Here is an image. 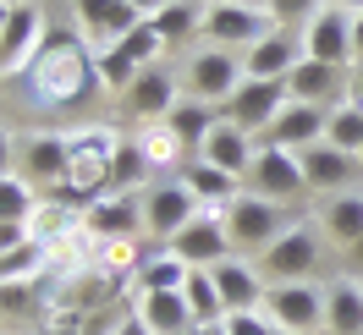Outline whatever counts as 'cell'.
Masks as SVG:
<instances>
[{
  "label": "cell",
  "instance_id": "1",
  "mask_svg": "<svg viewBox=\"0 0 363 335\" xmlns=\"http://www.w3.org/2000/svg\"><path fill=\"white\" fill-rule=\"evenodd\" d=\"M99 89H105V77H99V50H94L72 23L50 28L39 61L17 77V93H23V105L33 115H72V110H83Z\"/></svg>",
  "mask_w": 363,
  "mask_h": 335
},
{
  "label": "cell",
  "instance_id": "2",
  "mask_svg": "<svg viewBox=\"0 0 363 335\" xmlns=\"http://www.w3.org/2000/svg\"><path fill=\"white\" fill-rule=\"evenodd\" d=\"M72 137V198H77V209H89L94 198H105L111 193V171H116V149L127 143V132H116V127H105V121H94V127H77Z\"/></svg>",
  "mask_w": 363,
  "mask_h": 335
},
{
  "label": "cell",
  "instance_id": "3",
  "mask_svg": "<svg viewBox=\"0 0 363 335\" xmlns=\"http://www.w3.org/2000/svg\"><path fill=\"white\" fill-rule=\"evenodd\" d=\"M248 83V67L237 50H220V45H199L182 55V93L187 99H204V105H226L231 93Z\"/></svg>",
  "mask_w": 363,
  "mask_h": 335
},
{
  "label": "cell",
  "instance_id": "4",
  "mask_svg": "<svg viewBox=\"0 0 363 335\" xmlns=\"http://www.w3.org/2000/svg\"><path fill=\"white\" fill-rule=\"evenodd\" d=\"M319 253H325V231L314 220H292L259 253V269H264V280H314Z\"/></svg>",
  "mask_w": 363,
  "mask_h": 335
},
{
  "label": "cell",
  "instance_id": "5",
  "mask_svg": "<svg viewBox=\"0 0 363 335\" xmlns=\"http://www.w3.org/2000/svg\"><path fill=\"white\" fill-rule=\"evenodd\" d=\"M275 28V17L264 6H231V0H204V17H199V39L220 50H253L264 33Z\"/></svg>",
  "mask_w": 363,
  "mask_h": 335
},
{
  "label": "cell",
  "instance_id": "6",
  "mask_svg": "<svg viewBox=\"0 0 363 335\" xmlns=\"http://www.w3.org/2000/svg\"><path fill=\"white\" fill-rule=\"evenodd\" d=\"M286 225H292L286 203H270V198H259V193H237V198L226 203V231H231V247H237L242 259H248V253H264Z\"/></svg>",
  "mask_w": 363,
  "mask_h": 335
},
{
  "label": "cell",
  "instance_id": "7",
  "mask_svg": "<svg viewBox=\"0 0 363 335\" xmlns=\"http://www.w3.org/2000/svg\"><path fill=\"white\" fill-rule=\"evenodd\" d=\"M165 55H171V45H165L160 28L143 17L127 39H116L111 50H99V77H105V89H111V93H121L143 67H155V61H165Z\"/></svg>",
  "mask_w": 363,
  "mask_h": 335
},
{
  "label": "cell",
  "instance_id": "8",
  "mask_svg": "<svg viewBox=\"0 0 363 335\" xmlns=\"http://www.w3.org/2000/svg\"><path fill=\"white\" fill-rule=\"evenodd\" d=\"M165 247H171L187 269H215V264H226L231 253H237V247H231V231H226V209H209V203H204V209L182 225Z\"/></svg>",
  "mask_w": 363,
  "mask_h": 335
},
{
  "label": "cell",
  "instance_id": "9",
  "mask_svg": "<svg viewBox=\"0 0 363 335\" xmlns=\"http://www.w3.org/2000/svg\"><path fill=\"white\" fill-rule=\"evenodd\" d=\"M50 28L55 23L45 17L39 0H33V6H11V23H6V33H0V83H17V77L39 61Z\"/></svg>",
  "mask_w": 363,
  "mask_h": 335
},
{
  "label": "cell",
  "instance_id": "10",
  "mask_svg": "<svg viewBox=\"0 0 363 335\" xmlns=\"http://www.w3.org/2000/svg\"><path fill=\"white\" fill-rule=\"evenodd\" d=\"M248 193L270 203H303L308 198V176H303V159L297 149H270V143H259V154H253V171H248Z\"/></svg>",
  "mask_w": 363,
  "mask_h": 335
},
{
  "label": "cell",
  "instance_id": "11",
  "mask_svg": "<svg viewBox=\"0 0 363 335\" xmlns=\"http://www.w3.org/2000/svg\"><path fill=\"white\" fill-rule=\"evenodd\" d=\"M17 171H23L39 193L61 187L72 176V137L67 132H50V127H33V132L17 137Z\"/></svg>",
  "mask_w": 363,
  "mask_h": 335
},
{
  "label": "cell",
  "instance_id": "12",
  "mask_svg": "<svg viewBox=\"0 0 363 335\" xmlns=\"http://www.w3.org/2000/svg\"><path fill=\"white\" fill-rule=\"evenodd\" d=\"M138 203H143V231H149L160 247H165V242L182 231V225H187L199 209H204V203L187 193V181H182V176H160V181H149Z\"/></svg>",
  "mask_w": 363,
  "mask_h": 335
},
{
  "label": "cell",
  "instance_id": "13",
  "mask_svg": "<svg viewBox=\"0 0 363 335\" xmlns=\"http://www.w3.org/2000/svg\"><path fill=\"white\" fill-rule=\"evenodd\" d=\"M121 99V110L133 115V127H143V121H165L171 115V105L182 99V77H177V67L171 61H155V67H143L127 83V89L116 93Z\"/></svg>",
  "mask_w": 363,
  "mask_h": 335
},
{
  "label": "cell",
  "instance_id": "14",
  "mask_svg": "<svg viewBox=\"0 0 363 335\" xmlns=\"http://www.w3.org/2000/svg\"><path fill=\"white\" fill-rule=\"evenodd\" d=\"M264 313L275 319V330L314 335L325 330V286L319 280H275L264 297Z\"/></svg>",
  "mask_w": 363,
  "mask_h": 335
},
{
  "label": "cell",
  "instance_id": "15",
  "mask_svg": "<svg viewBox=\"0 0 363 335\" xmlns=\"http://www.w3.org/2000/svg\"><path fill=\"white\" fill-rule=\"evenodd\" d=\"M286 99H292V93H286V83L248 77V83H242V89H237L226 105H220V115H226L231 127H242L248 137H264V127L281 115V105H286Z\"/></svg>",
  "mask_w": 363,
  "mask_h": 335
},
{
  "label": "cell",
  "instance_id": "16",
  "mask_svg": "<svg viewBox=\"0 0 363 335\" xmlns=\"http://www.w3.org/2000/svg\"><path fill=\"white\" fill-rule=\"evenodd\" d=\"M138 23H143V11H133L127 0H72V28H77L94 50H111L116 39H127Z\"/></svg>",
  "mask_w": 363,
  "mask_h": 335
},
{
  "label": "cell",
  "instance_id": "17",
  "mask_svg": "<svg viewBox=\"0 0 363 335\" xmlns=\"http://www.w3.org/2000/svg\"><path fill=\"white\" fill-rule=\"evenodd\" d=\"M303 55L308 61H330V67H352V11L341 6H319L314 23H303Z\"/></svg>",
  "mask_w": 363,
  "mask_h": 335
},
{
  "label": "cell",
  "instance_id": "18",
  "mask_svg": "<svg viewBox=\"0 0 363 335\" xmlns=\"http://www.w3.org/2000/svg\"><path fill=\"white\" fill-rule=\"evenodd\" d=\"M303 159V176H308V193H347V187H363V159L336 149V143H314V149H297Z\"/></svg>",
  "mask_w": 363,
  "mask_h": 335
},
{
  "label": "cell",
  "instance_id": "19",
  "mask_svg": "<svg viewBox=\"0 0 363 335\" xmlns=\"http://www.w3.org/2000/svg\"><path fill=\"white\" fill-rule=\"evenodd\" d=\"M347 83H352V67H330V61H297L292 77H286V93H292L297 105H325V110H336L341 99H347Z\"/></svg>",
  "mask_w": 363,
  "mask_h": 335
},
{
  "label": "cell",
  "instance_id": "20",
  "mask_svg": "<svg viewBox=\"0 0 363 335\" xmlns=\"http://www.w3.org/2000/svg\"><path fill=\"white\" fill-rule=\"evenodd\" d=\"M325 127H330V110H325V105H297V99H286L259 143H270V149H314V143H325Z\"/></svg>",
  "mask_w": 363,
  "mask_h": 335
},
{
  "label": "cell",
  "instance_id": "21",
  "mask_svg": "<svg viewBox=\"0 0 363 335\" xmlns=\"http://www.w3.org/2000/svg\"><path fill=\"white\" fill-rule=\"evenodd\" d=\"M209 275H215V286H220V302H226V313H253V308H264V297H270L259 259L231 253L226 264H215Z\"/></svg>",
  "mask_w": 363,
  "mask_h": 335
},
{
  "label": "cell",
  "instance_id": "22",
  "mask_svg": "<svg viewBox=\"0 0 363 335\" xmlns=\"http://www.w3.org/2000/svg\"><path fill=\"white\" fill-rule=\"evenodd\" d=\"M297 61H303V39H297L292 28H270L253 50H242L248 77H264V83H286Z\"/></svg>",
  "mask_w": 363,
  "mask_h": 335
},
{
  "label": "cell",
  "instance_id": "23",
  "mask_svg": "<svg viewBox=\"0 0 363 335\" xmlns=\"http://www.w3.org/2000/svg\"><path fill=\"white\" fill-rule=\"evenodd\" d=\"M253 154H259V137H248L242 127H231L226 115H220V127L204 137V149H199V159H209V165H220L226 176H237L242 187H248V171H253Z\"/></svg>",
  "mask_w": 363,
  "mask_h": 335
},
{
  "label": "cell",
  "instance_id": "24",
  "mask_svg": "<svg viewBox=\"0 0 363 335\" xmlns=\"http://www.w3.org/2000/svg\"><path fill=\"white\" fill-rule=\"evenodd\" d=\"M314 225L325 231V242L330 247H347L363 237V187H347V193H330V198L314 209Z\"/></svg>",
  "mask_w": 363,
  "mask_h": 335
},
{
  "label": "cell",
  "instance_id": "25",
  "mask_svg": "<svg viewBox=\"0 0 363 335\" xmlns=\"http://www.w3.org/2000/svg\"><path fill=\"white\" fill-rule=\"evenodd\" d=\"M83 225L99 242L105 237H138L143 231V203H138V193H105V198H94L83 209Z\"/></svg>",
  "mask_w": 363,
  "mask_h": 335
},
{
  "label": "cell",
  "instance_id": "26",
  "mask_svg": "<svg viewBox=\"0 0 363 335\" xmlns=\"http://www.w3.org/2000/svg\"><path fill=\"white\" fill-rule=\"evenodd\" d=\"M133 313L155 335H193V330H199L182 291H133Z\"/></svg>",
  "mask_w": 363,
  "mask_h": 335
},
{
  "label": "cell",
  "instance_id": "27",
  "mask_svg": "<svg viewBox=\"0 0 363 335\" xmlns=\"http://www.w3.org/2000/svg\"><path fill=\"white\" fill-rule=\"evenodd\" d=\"M127 137L138 143V154L155 165V176H177L182 165H187V143L171 132V121H143V127H133Z\"/></svg>",
  "mask_w": 363,
  "mask_h": 335
},
{
  "label": "cell",
  "instance_id": "28",
  "mask_svg": "<svg viewBox=\"0 0 363 335\" xmlns=\"http://www.w3.org/2000/svg\"><path fill=\"white\" fill-rule=\"evenodd\" d=\"M325 335H363V280L341 275L325 286Z\"/></svg>",
  "mask_w": 363,
  "mask_h": 335
},
{
  "label": "cell",
  "instance_id": "29",
  "mask_svg": "<svg viewBox=\"0 0 363 335\" xmlns=\"http://www.w3.org/2000/svg\"><path fill=\"white\" fill-rule=\"evenodd\" d=\"M177 176L187 181V193H193L199 203H209V209H226L237 193H248L237 176H226V171H220V165H209V159H187Z\"/></svg>",
  "mask_w": 363,
  "mask_h": 335
},
{
  "label": "cell",
  "instance_id": "30",
  "mask_svg": "<svg viewBox=\"0 0 363 335\" xmlns=\"http://www.w3.org/2000/svg\"><path fill=\"white\" fill-rule=\"evenodd\" d=\"M165 121H171V132H177L182 143H187V154L199 159L204 137L215 132V127H220V105H204V99H187V93H182L177 105H171V115H165Z\"/></svg>",
  "mask_w": 363,
  "mask_h": 335
},
{
  "label": "cell",
  "instance_id": "31",
  "mask_svg": "<svg viewBox=\"0 0 363 335\" xmlns=\"http://www.w3.org/2000/svg\"><path fill=\"white\" fill-rule=\"evenodd\" d=\"M28 237L39 247H50L55 237H67L72 225H83V209L77 203H67V198H55V193H39V203H33V215H28Z\"/></svg>",
  "mask_w": 363,
  "mask_h": 335
},
{
  "label": "cell",
  "instance_id": "32",
  "mask_svg": "<svg viewBox=\"0 0 363 335\" xmlns=\"http://www.w3.org/2000/svg\"><path fill=\"white\" fill-rule=\"evenodd\" d=\"M182 280H187V264H182L171 247H155V253L138 264L133 291H182Z\"/></svg>",
  "mask_w": 363,
  "mask_h": 335
},
{
  "label": "cell",
  "instance_id": "33",
  "mask_svg": "<svg viewBox=\"0 0 363 335\" xmlns=\"http://www.w3.org/2000/svg\"><path fill=\"white\" fill-rule=\"evenodd\" d=\"M182 297H187V308H193V324H220V319H226V302H220V286H215L209 269H187Z\"/></svg>",
  "mask_w": 363,
  "mask_h": 335
},
{
  "label": "cell",
  "instance_id": "34",
  "mask_svg": "<svg viewBox=\"0 0 363 335\" xmlns=\"http://www.w3.org/2000/svg\"><path fill=\"white\" fill-rule=\"evenodd\" d=\"M199 17H204V0H177V6L155 11L149 23L160 28V39H165L171 50H182L187 39H199Z\"/></svg>",
  "mask_w": 363,
  "mask_h": 335
},
{
  "label": "cell",
  "instance_id": "35",
  "mask_svg": "<svg viewBox=\"0 0 363 335\" xmlns=\"http://www.w3.org/2000/svg\"><path fill=\"white\" fill-rule=\"evenodd\" d=\"M143 259H149V253H143L138 237H105L99 253H94V269H105V275H116V280H133Z\"/></svg>",
  "mask_w": 363,
  "mask_h": 335
},
{
  "label": "cell",
  "instance_id": "36",
  "mask_svg": "<svg viewBox=\"0 0 363 335\" xmlns=\"http://www.w3.org/2000/svg\"><path fill=\"white\" fill-rule=\"evenodd\" d=\"M149 176H155V165L138 154V143L127 137L121 149H116V171H111V193H138V187H149Z\"/></svg>",
  "mask_w": 363,
  "mask_h": 335
},
{
  "label": "cell",
  "instance_id": "37",
  "mask_svg": "<svg viewBox=\"0 0 363 335\" xmlns=\"http://www.w3.org/2000/svg\"><path fill=\"white\" fill-rule=\"evenodd\" d=\"M325 143H336V149H347V154H358V149H363V105H352V99H341L336 110H330V127H325Z\"/></svg>",
  "mask_w": 363,
  "mask_h": 335
},
{
  "label": "cell",
  "instance_id": "38",
  "mask_svg": "<svg viewBox=\"0 0 363 335\" xmlns=\"http://www.w3.org/2000/svg\"><path fill=\"white\" fill-rule=\"evenodd\" d=\"M33 203H39V187H33L23 171L0 176V220H28V215H33Z\"/></svg>",
  "mask_w": 363,
  "mask_h": 335
},
{
  "label": "cell",
  "instance_id": "39",
  "mask_svg": "<svg viewBox=\"0 0 363 335\" xmlns=\"http://www.w3.org/2000/svg\"><path fill=\"white\" fill-rule=\"evenodd\" d=\"M39 275H45V247L39 242H23L11 253H0V286L6 280H39Z\"/></svg>",
  "mask_w": 363,
  "mask_h": 335
},
{
  "label": "cell",
  "instance_id": "40",
  "mask_svg": "<svg viewBox=\"0 0 363 335\" xmlns=\"http://www.w3.org/2000/svg\"><path fill=\"white\" fill-rule=\"evenodd\" d=\"M319 6H325V0H264V11L275 17V28H303V23H314Z\"/></svg>",
  "mask_w": 363,
  "mask_h": 335
},
{
  "label": "cell",
  "instance_id": "41",
  "mask_svg": "<svg viewBox=\"0 0 363 335\" xmlns=\"http://www.w3.org/2000/svg\"><path fill=\"white\" fill-rule=\"evenodd\" d=\"M226 330L231 335H275V319L264 308H253V313H226Z\"/></svg>",
  "mask_w": 363,
  "mask_h": 335
},
{
  "label": "cell",
  "instance_id": "42",
  "mask_svg": "<svg viewBox=\"0 0 363 335\" xmlns=\"http://www.w3.org/2000/svg\"><path fill=\"white\" fill-rule=\"evenodd\" d=\"M23 242H33L23 220H0V253H11V247H23Z\"/></svg>",
  "mask_w": 363,
  "mask_h": 335
},
{
  "label": "cell",
  "instance_id": "43",
  "mask_svg": "<svg viewBox=\"0 0 363 335\" xmlns=\"http://www.w3.org/2000/svg\"><path fill=\"white\" fill-rule=\"evenodd\" d=\"M11 171H17V132L0 127V176H11Z\"/></svg>",
  "mask_w": 363,
  "mask_h": 335
},
{
  "label": "cell",
  "instance_id": "44",
  "mask_svg": "<svg viewBox=\"0 0 363 335\" xmlns=\"http://www.w3.org/2000/svg\"><path fill=\"white\" fill-rule=\"evenodd\" d=\"M111 335H155V330H149V324H143V319H138V313L127 308V313H121V319L111 324Z\"/></svg>",
  "mask_w": 363,
  "mask_h": 335
},
{
  "label": "cell",
  "instance_id": "45",
  "mask_svg": "<svg viewBox=\"0 0 363 335\" xmlns=\"http://www.w3.org/2000/svg\"><path fill=\"white\" fill-rule=\"evenodd\" d=\"M347 275H358V280H363V237L347 247Z\"/></svg>",
  "mask_w": 363,
  "mask_h": 335
},
{
  "label": "cell",
  "instance_id": "46",
  "mask_svg": "<svg viewBox=\"0 0 363 335\" xmlns=\"http://www.w3.org/2000/svg\"><path fill=\"white\" fill-rule=\"evenodd\" d=\"M352 67H363V11L352 17Z\"/></svg>",
  "mask_w": 363,
  "mask_h": 335
},
{
  "label": "cell",
  "instance_id": "47",
  "mask_svg": "<svg viewBox=\"0 0 363 335\" xmlns=\"http://www.w3.org/2000/svg\"><path fill=\"white\" fill-rule=\"evenodd\" d=\"M133 11H143V17H155V11H165V6H177V0H127Z\"/></svg>",
  "mask_w": 363,
  "mask_h": 335
},
{
  "label": "cell",
  "instance_id": "48",
  "mask_svg": "<svg viewBox=\"0 0 363 335\" xmlns=\"http://www.w3.org/2000/svg\"><path fill=\"white\" fill-rule=\"evenodd\" d=\"M347 99H352V105H363V67H352V83H347Z\"/></svg>",
  "mask_w": 363,
  "mask_h": 335
},
{
  "label": "cell",
  "instance_id": "49",
  "mask_svg": "<svg viewBox=\"0 0 363 335\" xmlns=\"http://www.w3.org/2000/svg\"><path fill=\"white\" fill-rule=\"evenodd\" d=\"M193 335H231V330H226V319H220V324H199Z\"/></svg>",
  "mask_w": 363,
  "mask_h": 335
},
{
  "label": "cell",
  "instance_id": "50",
  "mask_svg": "<svg viewBox=\"0 0 363 335\" xmlns=\"http://www.w3.org/2000/svg\"><path fill=\"white\" fill-rule=\"evenodd\" d=\"M325 6H341V11H352V17L363 11V0H325Z\"/></svg>",
  "mask_w": 363,
  "mask_h": 335
},
{
  "label": "cell",
  "instance_id": "51",
  "mask_svg": "<svg viewBox=\"0 0 363 335\" xmlns=\"http://www.w3.org/2000/svg\"><path fill=\"white\" fill-rule=\"evenodd\" d=\"M6 23H11V6H6V0H0V33H6Z\"/></svg>",
  "mask_w": 363,
  "mask_h": 335
},
{
  "label": "cell",
  "instance_id": "52",
  "mask_svg": "<svg viewBox=\"0 0 363 335\" xmlns=\"http://www.w3.org/2000/svg\"><path fill=\"white\" fill-rule=\"evenodd\" d=\"M231 6H264V0H231Z\"/></svg>",
  "mask_w": 363,
  "mask_h": 335
},
{
  "label": "cell",
  "instance_id": "53",
  "mask_svg": "<svg viewBox=\"0 0 363 335\" xmlns=\"http://www.w3.org/2000/svg\"><path fill=\"white\" fill-rule=\"evenodd\" d=\"M6 6H33V0H6Z\"/></svg>",
  "mask_w": 363,
  "mask_h": 335
},
{
  "label": "cell",
  "instance_id": "54",
  "mask_svg": "<svg viewBox=\"0 0 363 335\" xmlns=\"http://www.w3.org/2000/svg\"><path fill=\"white\" fill-rule=\"evenodd\" d=\"M275 335H292V330H275Z\"/></svg>",
  "mask_w": 363,
  "mask_h": 335
}]
</instances>
